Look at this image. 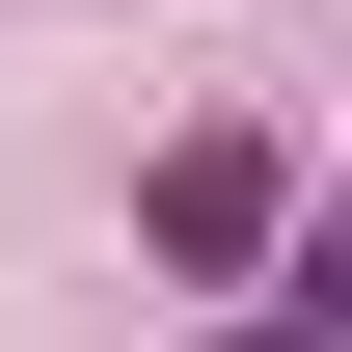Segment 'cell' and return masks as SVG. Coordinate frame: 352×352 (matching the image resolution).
I'll list each match as a JSON object with an SVG mask.
<instances>
[{
    "mask_svg": "<svg viewBox=\"0 0 352 352\" xmlns=\"http://www.w3.org/2000/svg\"><path fill=\"white\" fill-rule=\"evenodd\" d=\"M135 217H163V271H271V244H298V163L217 109V135H163V190H135Z\"/></svg>",
    "mask_w": 352,
    "mask_h": 352,
    "instance_id": "1",
    "label": "cell"
},
{
    "mask_svg": "<svg viewBox=\"0 0 352 352\" xmlns=\"http://www.w3.org/2000/svg\"><path fill=\"white\" fill-rule=\"evenodd\" d=\"M217 352H325V325H217Z\"/></svg>",
    "mask_w": 352,
    "mask_h": 352,
    "instance_id": "2",
    "label": "cell"
}]
</instances>
